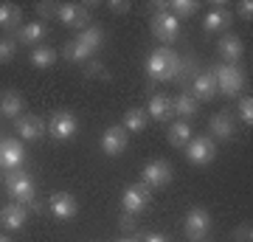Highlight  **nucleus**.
<instances>
[{"instance_id":"nucleus-2","label":"nucleus","mask_w":253,"mask_h":242,"mask_svg":"<svg viewBox=\"0 0 253 242\" xmlns=\"http://www.w3.org/2000/svg\"><path fill=\"white\" fill-rule=\"evenodd\" d=\"M211 71V76H214V82H217V90L219 93H225V96H239L245 88V73L239 65H211L208 68Z\"/></svg>"},{"instance_id":"nucleus-17","label":"nucleus","mask_w":253,"mask_h":242,"mask_svg":"<svg viewBox=\"0 0 253 242\" xmlns=\"http://www.w3.org/2000/svg\"><path fill=\"white\" fill-rule=\"evenodd\" d=\"M189 93L194 96L197 101H211L214 96H217V82H214V76H211V71H200L194 79H191V88Z\"/></svg>"},{"instance_id":"nucleus-28","label":"nucleus","mask_w":253,"mask_h":242,"mask_svg":"<svg viewBox=\"0 0 253 242\" xmlns=\"http://www.w3.org/2000/svg\"><path fill=\"white\" fill-rule=\"evenodd\" d=\"M76 40H79L82 45H87L93 54H96L101 45H104V31H101V26H93V23H90L84 31H79V37H76Z\"/></svg>"},{"instance_id":"nucleus-37","label":"nucleus","mask_w":253,"mask_h":242,"mask_svg":"<svg viewBox=\"0 0 253 242\" xmlns=\"http://www.w3.org/2000/svg\"><path fill=\"white\" fill-rule=\"evenodd\" d=\"M135 223H138L135 214H126V211H124V214H121V223H118V225H121V231H135Z\"/></svg>"},{"instance_id":"nucleus-24","label":"nucleus","mask_w":253,"mask_h":242,"mask_svg":"<svg viewBox=\"0 0 253 242\" xmlns=\"http://www.w3.org/2000/svg\"><path fill=\"white\" fill-rule=\"evenodd\" d=\"M146 124H149V116H146L144 107H129L124 113V121H121V127L126 133H144Z\"/></svg>"},{"instance_id":"nucleus-16","label":"nucleus","mask_w":253,"mask_h":242,"mask_svg":"<svg viewBox=\"0 0 253 242\" xmlns=\"http://www.w3.org/2000/svg\"><path fill=\"white\" fill-rule=\"evenodd\" d=\"M217 51L222 56V65H236L245 56V45L236 34H222L217 43Z\"/></svg>"},{"instance_id":"nucleus-29","label":"nucleus","mask_w":253,"mask_h":242,"mask_svg":"<svg viewBox=\"0 0 253 242\" xmlns=\"http://www.w3.org/2000/svg\"><path fill=\"white\" fill-rule=\"evenodd\" d=\"M56 62V51L54 48H51V45H37L34 51H31V65H34V68H40V71H42V68H51V65Z\"/></svg>"},{"instance_id":"nucleus-10","label":"nucleus","mask_w":253,"mask_h":242,"mask_svg":"<svg viewBox=\"0 0 253 242\" xmlns=\"http://www.w3.org/2000/svg\"><path fill=\"white\" fill-rule=\"evenodd\" d=\"M152 200V189L144 186V183H135V186H126L124 194H121V206H124L126 214H141Z\"/></svg>"},{"instance_id":"nucleus-3","label":"nucleus","mask_w":253,"mask_h":242,"mask_svg":"<svg viewBox=\"0 0 253 242\" xmlns=\"http://www.w3.org/2000/svg\"><path fill=\"white\" fill-rule=\"evenodd\" d=\"M6 192L14 197V203L26 206V203H31V200H34V194H37L34 178H31L28 172H23V169L9 172V175H6Z\"/></svg>"},{"instance_id":"nucleus-42","label":"nucleus","mask_w":253,"mask_h":242,"mask_svg":"<svg viewBox=\"0 0 253 242\" xmlns=\"http://www.w3.org/2000/svg\"><path fill=\"white\" fill-rule=\"evenodd\" d=\"M200 242H211V240H200Z\"/></svg>"},{"instance_id":"nucleus-13","label":"nucleus","mask_w":253,"mask_h":242,"mask_svg":"<svg viewBox=\"0 0 253 242\" xmlns=\"http://www.w3.org/2000/svg\"><path fill=\"white\" fill-rule=\"evenodd\" d=\"M126 144H129V135H126V130L121 124H113L101 133V152L110 155V158H116V155L124 152Z\"/></svg>"},{"instance_id":"nucleus-5","label":"nucleus","mask_w":253,"mask_h":242,"mask_svg":"<svg viewBox=\"0 0 253 242\" xmlns=\"http://www.w3.org/2000/svg\"><path fill=\"white\" fill-rule=\"evenodd\" d=\"M186 158L194 166H206L217 158V141L211 135H194L189 144H186Z\"/></svg>"},{"instance_id":"nucleus-1","label":"nucleus","mask_w":253,"mask_h":242,"mask_svg":"<svg viewBox=\"0 0 253 242\" xmlns=\"http://www.w3.org/2000/svg\"><path fill=\"white\" fill-rule=\"evenodd\" d=\"M146 73L152 82H169V79H177L180 73V56L174 54L172 48H155L152 54L146 56Z\"/></svg>"},{"instance_id":"nucleus-8","label":"nucleus","mask_w":253,"mask_h":242,"mask_svg":"<svg viewBox=\"0 0 253 242\" xmlns=\"http://www.w3.org/2000/svg\"><path fill=\"white\" fill-rule=\"evenodd\" d=\"M208 231H211V214L206 208H191L186 220H183V234L191 242H200V240H208Z\"/></svg>"},{"instance_id":"nucleus-15","label":"nucleus","mask_w":253,"mask_h":242,"mask_svg":"<svg viewBox=\"0 0 253 242\" xmlns=\"http://www.w3.org/2000/svg\"><path fill=\"white\" fill-rule=\"evenodd\" d=\"M26 220H28V211L20 203H9V206L0 208V228L3 231H23Z\"/></svg>"},{"instance_id":"nucleus-12","label":"nucleus","mask_w":253,"mask_h":242,"mask_svg":"<svg viewBox=\"0 0 253 242\" xmlns=\"http://www.w3.org/2000/svg\"><path fill=\"white\" fill-rule=\"evenodd\" d=\"M234 23V14L228 9L225 3H214L211 11H208L206 17H203V31L208 34H225V28Z\"/></svg>"},{"instance_id":"nucleus-6","label":"nucleus","mask_w":253,"mask_h":242,"mask_svg":"<svg viewBox=\"0 0 253 242\" xmlns=\"http://www.w3.org/2000/svg\"><path fill=\"white\" fill-rule=\"evenodd\" d=\"M149 28H152V34L161 43H166V48L180 37V20L174 17L172 11H158V14H152L149 17Z\"/></svg>"},{"instance_id":"nucleus-35","label":"nucleus","mask_w":253,"mask_h":242,"mask_svg":"<svg viewBox=\"0 0 253 242\" xmlns=\"http://www.w3.org/2000/svg\"><path fill=\"white\" fill-rule=\"evenodd\" d=\"M107 9H110V11H116V14H126V11L132 9V3H126V0H110Z\"/></svg>"},{"instance_id":"nucleus-11","label":"nucleus","mask_w":253,"mask_h":242,"mask_svg":"<svg viewBox=\"0 0 253 242\" xmlns=\"http://www.w3.org/2000/svg\"><path fill=\"white\" fill-rule=\"evenodd\" d=\"M48 208H51V214L59 223H71L73 217L79 214V203H76V197L71 192H54L51 200H48Z\"/></svg>"},{"instance_id":"nucleus-21","label":"nucleus","mask_w":253,"mask_h":242,"mask_svg":"<svg viewBox=\"0 0 253 242\" xmlns=\"http://www.w3.org/2000/svg\"><path fill=\"white\" fill-rule=\"evenodd\" d=\"M208 130H211V138H231L234 135V116L228 110H219V113L211 116Z\"/></svg>"},{"instance_id":"nucleus-18","label":"nucleus","mask_w":253,"mask_h":242,"mask_svg":"<svg viewBox=\"0 0 253 242\" xmlns=\"http://www.w3.org/2000/svg\"><path fill=\"white\" fill-rule=\"evenodd\" d=\"M48 37V26L45 23H40V20H31V23H23V26L17 28V34H14V40L23 45H31V48H37V45H42V40Z\"/></svg>"},{"instance_id":"nucleus-31","label":"nucleus","mask_w":253,"mask_h":242,"mask_svg":"<svg viewBox=\"0 0 253 242\" xmlns=\"http://www.w3.org/2000/svg\"><path fill=\"white\" fill-rule=\"evenodd\" d=\"M14 56H17V40H14V34L0 37V65H9Z\"/></svg>"},{"instance_id":"nucleus-7","label":"nucleus","mask_w":253,"mask_h":242,"mask_svg":"<svg viewBox=\"0 0 253 242\" xmlns=\"http://www.w3.org/2000/svg\"><path fill=\"white\" fill-rule=\"evenodd\" d=\"M48 133L56 141H71L73 135L79 133V121H76V116H73L71 110H56L48 118Z\"/></svg>"},{"instance_id":"nucleus-32","label":"nucleus","mask_w":253,"mask_h":242,"mask_svg":"<svg viewBox=\"0 0 253 242\" xmlns=\"http://www.w3.org/2000/svg\"><path fill=\"white\" fill-rule=\"evenodd\" d=\"M236 116H239V121H242V124H248V127L253 124V99H251V96H245V99H239Z\"/></svg>"},{"instance_id":"nucleus-30","label":"nucleus","mask_w":253,"mask_h":242,"mask_svg":"<svg viewBox=\"0 0 253 242\" xmlns=\"http://www.w3.org/2000/svg\"><path fill=\"white\" fill-rule=\"evenodd\" d=\"M169 11L174 17H194L200 11V3L197 0H174V3H169Z\"/></svg>"},{"instance_id":"nucleus-40","label":"nucleus","mask_w":253,"mask_h":242,"mask_svg":"<svg viewBox=\"0 0 253 242\" xmlns=\"http://www.w3.org/2000/svg\"><path fill=\"white\" fill-rule=\"evenodd\" d=\"M116 242H141L138 237H121V240H116Z\"/></svg>"},{"instance_id":"nucleus-27","label":"nucleus","mask_w":253,"mask_h":242,"mask_svg":"<svg viewBox=\"0 0 253 242\" xmlns=\"http://www.w3.org/2000/svg\"><path fill=\"white\" fill-rule=\"evenodd\" d=\"M65 59H68V62H76V65H87L93 59V51L90 48H87V45H82L79 40H71V43L65 45Z\"/></svg>"},{"instance_id":"nucleus-20","label":"nucleus","mask_w":253,"mask_h":242,"mask_svg":"<svg viewBox=\"0 0 253 242\" xmlns=\"http://www.w3.org/2000/svg\"><path fill=\"white\" fill-rule=\"evenodd\" d=\"M14 130H17V135L23 138V141H37V138H42V133H45V124H42L40 116L23 113V116L14 121Z\"/></svg>"},{"instance_id":"nucleus-9","label":"nucleus","mask_w":253,"mask_h":242,"mask_svg":"<svg viewBox=\"0 0 253 242\" xmlns=\"http://www.w3.org/2000/svg\"><path fill=\"white\" fill-rule=\"evenodd\" d=\"M172 175H174L172 163L158 158V161H149L144 169H141V183L149 186V189H163L169 180H172Z\"/></svg>"},{"instance_id":"nucleus-4","label":"nucleus","mask_w":253,"mask_h":242,"mask_svg":"<svg viewBox=\"0 0 253 242\" xmlns=\"http://www.w3.org/2000/svg\"><path fill=\"white\" fill-rule=\"evenodd\" d=\"M96 3H59V9H56V17L62 26H71V28H84L90 26V9Z\"/></svg>"},{"instance_id":"nucleus-36","label":"nucleus","mask_w":253,"mask_h":242,"mask_svg":"<svg viewBox=\"0 0 253 242\" xmlns=\"http://www.w3.org/2000/svg\"><path fill=\"white\" fill-rule=\"evenodd\" d=\"M251 237H253L251 225H239V228L234 231V240H236V242H251Z\"/></svg>"},{"instance_id":"nucleus-25","label":"nucleus","mask_w":253,"mask_h":242,"mask_svg":"<svg viewBox=\"0 0 253 242\" xmlns=\"http://www.w3.org/2000/svg\"><path fill=\"white\" fill-rule=\"evenodd\" d=\"M20 26H23V11H20V6H14V3H0V28L17 31Z\"/></svg>"},{"instance_id":"nucleus-41","label":"nucleus","mask_w":253,"mask_h":242,"mask_svg":"<svg viewBox=\"0 0 253 242\" xmlns=\"http://www.w3.org/2000/svg\"><path fill=\"white\" fill-rule=\"evenodd\" d=\"M0 242H11V237H6V234H0Z\"/></svg>"},{"instance_id":"nucleus-19","label":"nucleus","mask_w":253,"mask_h":242,"mask_svg":"<svg viewBox=\"0 0 253 242\" xmlns=\"http://www.w3.org/2000/svg\"><path fill=\"white\" fill-rule=\"evenodd\" d=\"M23 107H26V99H23L20 90H3V93H0V116L3 118L17 121V118L23 116Z\"/></svg>"},{"instance_id":"nucleus-33","label":"nucleus","mask_w":253,"mask_h":242,"mask_svg":"<svg viewBox=\"0 0 253 242\" xmlns=\"http://www.w3.org/2000/svg\"><path fill=\"white\" fill-rule=\"evenodd\" d=\"M84 73L90 76V79H110V73H107V68L101 62H96V59H90V62L84 65Z\"/></svg>"},{"instance_id":"nucleus-23","label":"nucleus","mask_w":253,"mask_h":242,"mask_svg":"<svg viewBox=\"0 0 253 242\" xmlns=\"http://www.w3.org/2000/svg\"><path fill=\"white\" fill-rule=\"evenodd\" d=\"M172 107H174V113L180 116V121H189V118H194L200 113V101L191 96L189 90H180V96L172 99Z\"/></svg>"},{"instance_id":"nucleus-38","label":"nucleus","mask_w":253,"mask_h":242,"mask_svg":"<svg viewBox=\"0 0 253 242\" xmlns=\"http://www.w3.org/2000/svg\"><path fill=\"white\" fill-rule=\"evenodd\" d=\"M56 9H59V3H37V11H40L42 17H48V14H56Z\"/></svg>"},{"instance_id":"nucleus-22","label":"nucleus","mask_w":253,"mask_h":242,"mask_svg":"<svg viewBox=\"0 0 253 242\" xmlns=\"http://www.w3.org/2000/svg\"><path fill=\"white\" fill-rule=\"evenodd\" d=\"M146 116L155 118V121H169L174 116V107H172V99L169 96H152L149 104H146Z\"/></svg>"},{"instance_id":"nucleus-34","label":"nucleus","mask_w":253,"mask_h":242,"mask_svg":"<svg viewBox=\"0 0 253 242\" xmlns=\"http://www.w3.org/2000/svg\"><path fill=\"white\" fill-rule=\"evenodd\" d=\"M236 11H239V17H245L248 23L253 20V3L251 0H239V3H236Z\"/></svg>"},{"instance_id":"nucleus-39","label":"nucleus","mask_w":253,"mask_h":242,"mask_svg":"<svg viewBox=\"0 0 253 242\" xmlns=\"http://www.w3.org/2000/svg\"><path fill=\"white\" fill-rule=\"evenodd\" d=\"M144 242H169V237H163V234H146Z\"/></svg>"},{"instance_id":"nucleus-14","label":"nucleus","mask_w":253,"mask_h":242,"mask_svg":"<svg viewBox=\"0 0 253 242\" xmlns=\"http://www.w3.org/2000/svg\"><path fill=\"white\" fill-rule=\"evenodd\" d=\"M26 161V149L17 138H0V166L3 169H20V163Z\"/></svg>"},{"instance_id":"nucleus-26","label":"nucleus","mask_w":253,"mask_h":242,"mask_svg":"<svg viewBox=\"0 0 253 242\" xmlns=\"http://www.w3.org/2000/svg\"><path fill=\"white\" fill-rule=\"evenodd\" d=\"M194 138V133H191V124L189 121H174L172 127H169V144H172L174 149H186V144Z\"/></svg>"}]
</instances>
